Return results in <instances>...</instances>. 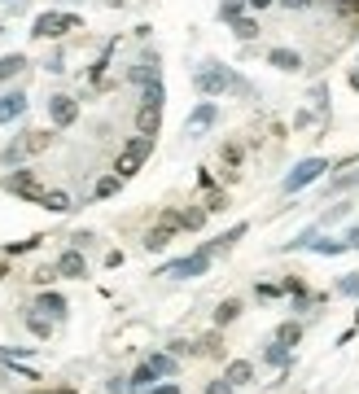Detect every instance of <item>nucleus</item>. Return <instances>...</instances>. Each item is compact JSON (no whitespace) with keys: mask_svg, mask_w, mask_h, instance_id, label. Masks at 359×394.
I'll list each match as a JSON object with an SVG mask.
<instances>
[{"mask_svg":"<svg viewBox=\"0 0 359 394\" xmlns=\"http://www.w3.org/2000/svg\"><path fill=\"white\" fill-rule=\"evenodd\" d=\"M224 162L237 166V162H241V149H237V145H224Z\"/></svg>","mask_w":359,"mask_h":394,"instance_id":"31","label":"nucleus"},{"mask_svg":"<svg viewBox=\"0 0 359 394\" xmlns=\"http://www.w3.org/2000/svg\"><path fill=\"white\" fill-rule=\"evenodd\" d=\"M40 206L53 210V215H66V210H70V193H62V188H49V193L40 197Z\"/></svg>","mask_w":359,"mask_h":394,"instance_id":"15","label":"nucleus"},{"mask_svg":"<svg viewBox=\"0 0 359 394\" xmlns=\"http://www.w3.org/2000/svg\"><path fill=\"white\" fill-rule=\"evenodd\" d=\"M27 66V57L22 53H9V57H0V79H9V75H18V70Z\"/></svg>","mask_w":359,"mask_h":394,"instance_id":"22","label":"nucleus"},{"mask_svg":"<svg viewBox=\"0 0 359 394\" xmlns=\"http://www.w3.org/2000/svg\"><path fill=\"white\" fill-rule=\"evenodd\" d=\"M49 145H53L49 131H27V140H22V149H27V153H44Z\"/></svg>","mask_w":359,"mask_h":394,"instance_id":"18","label":"nucleus"},{"mask_svg":"<svg viewBox=\"0 0 359 394\" xmlns=\"http://www.w3.org/2000/svg\"><path fill=\"white\" fill-rule=\"evenodd\" d=\"M272 0H246V9H268Z\"/></svg>","mask_w":359,"mask_h":394,"instance_id":"34","label":"nucleus"},{"mask_svg":"<svg viewBox=\"0 0 359 394\" xmlns=\"http://www.w3.org/2000/svg\"><path fill=\"white\" fill-rule=\"evenodd\" d=\"M232 31H237V40H254V35H259V22H254V18H237Z\"/></svg>","mask_w":359,"mask_h":394,"instance_id":"23","label":"nucleus"},{"mask_svg":"<svg viewBox=\"0 0 359 394\" xmlns=\"http://www.w3.org/2000/svg\"><path fill=\"white\" fill-rule=\"evenodd\" d=\"M5 276H9V267H5V263H0V281H5Z\"/></svg>","mask_w":359,"mask_h":394,"instance_id":"37","label":"nucleus"},{"mask_svg":"<svg viewBox=\"0 0 359 394\" xmlns=\"http://www.w3.org/2000/svg\"><path fill=\"white\" fill-rule=\"evenodd\" d=\"M325 171H329V162H325V158H307V162H298L294 171L285 175V184H281V188H285V193H298V188L316 184V180H320Z\"/></svg>","mask_w":359,"mask_h":394,"instance_id":"4","label":"nucleus"},{"mask_svg":"<svg viewBox=\"0 0 359 394\" xmlns=\"http://www.w3.org/2000/svg\"><path fill=\"white\" fill-rule=\"evenodd\" d=\"M22 114H27V97H22V92H5V97H0V123H14Z\"/></svg>","mask_w":359,"mask_h":394,"instance_id":"11","label":"nucleus"},{"mask_svg":"<svg viewBox=\"0 0 359 394\" xmlns=\"http://www.w3.org/2000/svg\"><path fill=\"white\" fill-rule=\"evenodd\" d=\"M35 311L62 316V311H66V298H62V294H40V298H35Z\"/></svg>","mask_w":359,"mask_h":394,"instance_id":"16","label":"nucleus"},{"mask_svg":"<svg viewBox=\"0 0 359 394\" xmlns=\"http://www.w3.org/2000/svg\"><path fill=\"white\" fill-rule=\"evenodd\" d=\"M180 219H184V228H188V232H197L202 223H206V210H197V206H193V210H184V215H180Z\"/></svg>","mask_w":359,"mask_h":394,"instance_id":"27","label":"nucleus"},{"mask_svg":"<svg viewBox=\"0 0 359 394\" xmlns=\"http://www.w3.org/2000/svg\"><path fill=\"white\" fill-rule=\"evenodd\" d=\"M5 188H9V193H18V197H27V201H40L44 193H49V188H40V175H35V171H14L5 180Z\"/></svg>","mask_w":359,"mask_h":394,"instance_id":"6","label":"nucleus"},{"mask_svg":"<svg viewBox=\"0 0 359 394\" xmlns=\"http://www.w3.org/2000/svg\"><path fill=\"white\" fill-rule=\"evenodd\" d=\"M27 329L35 333V338H49V333H53V325H49L44 316H27Z\"/></svg>","mask_w":359,"mask_h":394,"instance_id":"28","label":"nucleus"},{"mask_svg":"<svg viewBox=\"0 0 359 394\" xmlns=\"http://www.w3.org/2000/svg\"><path fill=\"white\" fill-rule=\"evenodd\" d=\"M158 127H162V105L140 101V110H136V131H140V136H158Z\"/></svg>","mask_w":359,"mask_h":394,"instance_id":"9","label":"nucleus"},{"mask_svg":"<svg viewBox=\"0 0 359 394\" xmlns=\"http://www.w3.org/2000/svg\"><path fill=\"white\" fill-rule=\"evenodd\" d=\"M149 394H180V386H171V381H166V386H153Z\"/></svg>","mask_w":359,"mask_h":394,"instance_id":"33","label":"nucleus"},{"mask_svg":"<svg viewBox=\"0 0 359 394\" xmlns=\"http://www.w3.org/2000/svg\"><path fill=\"white\" fill-rule=\"evenodd\" d=\"M153 381H158V373H153L149 364H140L136 373H131V381H127V386H131V390H145V386H153Z\"/></svg>","mask_w":359,"mask_h":394,"instance_id":"20","label":"nucleus"},{"mask_svg":"<svg viewBox=\"0 0 359 394\" xmlns=\"http://www.w3.org/2000/svg\"><path fill=\"white\" fill-rule=\"evenodd\" d=\"M268 66H276V70H303V57H298L294 49H272L268 53Z\"/></svg>","mask_w":359,"mask_h":394,"instance_id":"13","label":"nucleus"},{"mask_svg":"<svg viewBox=\"0 0 359 394\" xmlns=\"http://www.w3.org/2000/svg\"><path fill=\"white\" fill-rule=\"evenodd\" d=\"M145 364H149L158 377H175V355H149Z\"/></svg>","mask_w":359,"mask_h":394,"instance_id":"19","label":"nucleus"},{"mask_svg":"<svg viewBox=\"0 0 359 394\" xmlns=\"http://www.w3.org/2000/svg\"><path fill=\"white\" fill-rule=\"evenodd\" d=\"M298 342H303V325H298V320H285V325L276 329V346L290 351V346H298Z\"/></svg>","mask_w":359,"mask_h":394,"instance_id":"14","label":"nucleus"},{"mask_svg":"<svg viewBox=\"0 0 359 394\" xmlns=\"http://www.w3.org/2000/svg\"><path fill=\"white\" fill-rule=\"evenodd\" d=\"M351 88H355V92H359V75H351Z\"/></svg>","mask_w":359,"mask_h":394,"instance_id":"35","label":"nucleus"},{"mask_svg":"<svg viewBox=\"0 0 359 394\" xmlns=\"http://www.w3.org/2000/svg\"><path fill=\"white\" fill-rule=\"evenodd\" d=\"M254 294L263 298V303H268V298H276V294H281V285H268V281H263V285H259V289H254Z\"/></svg>","mask_w":359,"mask_h":394,"instance_id":"30","label":"nucleus"},{"mask_svg":"<svg viewBox=\"0 0 359 394\" xmlns=\"http://www.w3.org/2000/svg\"><path fill=\"white\" fill-rule=\"evenodd\" d=\"M49 118H53L57 127H70V123L79 118V101H75V97H53V101H49Z\"/></svg>","mask_w":359,"mask_h":394,"instance_id":"8","label":"nucleus"},{"mask_svg":"<svg viewBox=\"0 0 359 394\" xmlns=\"http://www.w3.org/2000/svg\"><path fill=\"white\" fill-rule=\"evenodd\" d=\"M193 88L202 92V97H219V92H232V88H237V92H250L241 79L228 75V70H224V66H215V62H210L206 70H197V75H193Z\"/></svg>","mask_w":359,"mask_h":394,"instance_id":"1","label":"nucleus"},{"mask_svg":"<svg viewBox=\"0 0 359 394\" xmlns=\"http://www.w3.org/2000/svg\"><path fill=\"white\" fill-rule=\"evenodd\" d=\"M171 228H162V223H158V228H149V237H145V250H162V245H171Z\"/></svg>","mask_w":359,"mask_h":394,"instance_id":"21","label":"nucleus"},{"mask_svg":"<svg viewBox=\"0 0 359 394\" xmlns=\"http://www.w3.org/2000/svg\"><path fill=\"white\" fill-rule=\"evenodd\" d=\"M351 245H359V228H355V232H351Z\"/></svg>","mask_w":359,"mask_h":394,"instance_id":"36","label":"nucleus"},{"mask_svg":"<svg viewBox=\"0 0 359 394\" xmlns=\"http://www.w3.org/2000/svg\"><path fill=\"white\" fill-rule=\"evenodd\" d=\"M110 5H123V0H110Z\"/></svg>","mask_w":359,"mask_h":394,"instance_id":"38","label":"nucleus"},{"mask_svg":"<svg viewBox=\"0 0 359 394\" xmlns=\"http://www.w3.org/2000/svg\"><path fill=\"white\" fill-rule=\"evenodd\" d=\"M241 14H246V0H224V5H219V18L224 22H237Z\"/></svg>","mask_w":359,"mask_h":394,"instance_id":"24","label":"nucleus"},{"mask_svg":"<svg viewBox=\"0 0 359 394\" xmlns=\"http://www.w3.org/2000/svg\"><path fill=\"white\" fill-rule=\"evenodd\" d=\"M79 27H83L79 14H40V18H35V27H31V35H35V40H57V35L79 31Z\"/></svg>","mask_w":359,"mask_h":394,"instance_id":"3","label":"nucleus"},{"mask_svg":"<svg viewBox=\"0 0 359 394\" xmlns=\"http://www.w3.org/2000/svg\"><path fill=\"white\" fill-rule=\"evenodd\" d=\"M224 381L237 390V386H250L254 381V364H246V360H232L228 368H224Z\"/></svg>","mask_w":359,"mask_h":394,"instance_id":"12","label":"nucleus"},{"mask_svg":"<svg viewBox=\"0 0 359 394\" xmlns=\"http://www.w3.org/2000/svg\"><path fill=\"white\" fill-rule=\"evenodd\" d=\"M118 184H123L118 175H105V180H97V188H92V197H114V193H118Z\"/></svg>","mask_w":359,"mask_h":394,"instance_id":"25","label":"nucleus"},{"mask_svg":"<svg viewBox=\"0 0 359 394\" xmlns=\"http://www.w3.org/2000/svg\"><path fill=\"white\" fill-rule=\"evenodd\" d=\"M202 394H232V386H228V381H224V377H219V381H210V386H206V390H202Z\"/></svg>","mask_w":359,"mask_h":394,"instance_id":"29","label":"nucleus"},{"mask_svg":"<svg viewBox=\"0 0 359 394\" xmlns=\"http://www.w3.org/2000/svg\"><path fill=\"white\" fill-rule=\"evenodd\" d=\"M215 118H219V110H215V101H202L197 110L188 114V123H184V127H188V136H197V131H206V127L215 123Z\"/></svg>","mask_w":359,"mask_h":394,"instance_id":"10","label":"nucleus"},{"mask_svg":"<svg viewBox=\"0 0 359 394\" xmlns=\"http://www.w3.org/2000/svg\"><path fill=\"white\" fill-rule=\"evenodd\" d=\"M237 316H241V303H237V298H224V303H219V311H215V325H232V320Z\"/></svg>","mask_w":359,"mask_h":394,"instance_id":"17","label":"nucleus"},{"mask_svg":"<svg viewBox=\"0 0 359 394\" xmlns=\"http://www.w3.org/2000/svg\"><path fill=\"white\" fill-rule=\"evenodd\" d=\"M149 153H153V136H131L123 145V153H118V162H114V175L118 180H131V175L145 166Z\"/></svg>","mask_w":359,"mask_h":394,"instance_id":"2","label":"nucleus"},{"mask_svg":"<svg viewBox=\"0 0 359 394\" xmlns=\"http://www.w3.org/2000/svg\"><path fill=\"white\" fill-rule=\"evenodd\" d=\"M53 267H57V276H66V281H83V276H88V263H83L79 250H66Z\"/></svg>","mask_w":359,"mask_h":394,"instance_id":"7","label":"nucleus"},{"mask_svg":"<svg viewBox=\"0 0 359 394\" xmlns=\"http://www.w3.org/2000/svg\"><path fill=\"white\" fill-rule=\"evenodd\" d=\"M206 267H210V250L202 245L197 254H188V259H180V263H166V267L158 272V276H175V281H188V276H202Z\"/></svg>","mask_w":359,"mask_h":394,"instance_id":"5","label":"nucleus"},{"mask_svg":"<svg viewBox=\"0 0 359 394\" xmlns=\"http://www.w3.org/2000/svg\"><path fill=\"white\" fill-rule=\"evenodd\" d=\"M281 5H285V9H311L316 0H281Z\"/></svg>","mask_w":359,"mask_h":394,"instance_id":"32","label":"nucleus"},{"mask_svg":"<svg viewBox=\"0 0 359 394\" xmlns=\"http://www.w3.org/2000/svg\"><path fill=\"white\" fill-rule=\"evenodd\" d=\"M263 360H268L272 368H285V364H290V351H285V346H268V351H263Z\"/></svg>","mask_w":359,"mask_h":394,"instance_id":"26","label":"nucleus"}]
</instances>
